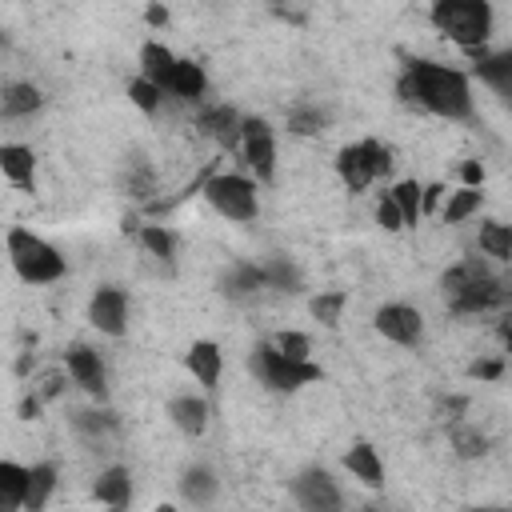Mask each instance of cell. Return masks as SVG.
Listing matches in <instances>:
<instances>
[{
  "instance_id": "cell-1",
  "label": "cell",
  "mask_w": 512,
  "mask_h": 512,
  "mask_svg": "<svg viewBox=\"0 0 512 512\" xmlns=\"http://www.w3.org/2000/svg\"><path fill=\"white\" fill-rule=\"evenodd\" d=\"M396 92L404 108H424L440 120H468L476 112L468 72L436 64V60H408L404 76L396 80Z\"/></svg>"
},
{
  "instance_id": "cell-2",
  "label": "cell",
  "mask_w": 512,
  "mask_h": 512,
  "mask_svg": "<svg viewBox=\"0 0 512 512\" xmlns=\"http://www.w3.org/2000/svg\"><path fill=\"white\" fill-rule=\"evenodd\" d=\"M440 284H444L448 308H452V312H460V316L492 312V308H500V304L508 300L504 284L488 272V264H484L480 256H468V260L452 264V268L440 276Z\"/></svg>"
},
{
  "instance_id": "cell-3",
  "label": "cell",
  "mask_w": 512,
  "mask_h": 512,
  "mask_svg": "<svg viewBox=\"0 0 512 512\" xmlns=\"http://www.w3.org/2000/svg\"><path fill=\"white\" fill-rule=\"evenodd\" d=\"M492 4L488 0H436L428 8V20L436 24V32H444L452 44H460L468 56H484L488 52V36H492Z\"/></svg>"
},
{
  "instance_id": "cell-4",
  "label": "cell",
  "mask_w": 512,
  "mask_h": 512,
  "mask_svg": "<svg viewBox=\"0 0 512 512\" xmlns=\"http://www.w3.org/2000/svg\"><path fill=\"white\" fill-rule=\"evenodd\" d=\"M4 252L24 284H56L68 272V260L60 256V248L48 244L44 236H36L32 228H12L4 236Z\"/></svg>"
},
{
  "instance_id": "cell-5",
  "label": "cell",
  "mask_w": 512,
  "mask_h": 512,
  "mask_svg": "<svg viewBox=\"0 0 512 512\" xmlns=\"http://www.w3.org/2000/svg\"><path fill=\"white\" fill-rule=\"evenodd\" d=\"M248 372L264 384V388H272V392H300L304 384H320L324 380V368L320 364H292V360H284L276 348H272V340H260L252 352H248Z\"/></svg>"
},
{
  "instance_id": "cell-6",
  "label": "cell",
  "mask_w": 512,
  "mask_h": 512,
  "mask_svg": "<svg viewBox=\"0 0 512 512\" xmlns=\"http://www.w3.org/2000/svg\"><path fill=\"white\" fill-rule=\"evenodd\" d=\"M204 200H208L224 220H236V224H248V220H256V212H260L256 180H248V176H240V172H212L208 184H204Z\"/></svg>"
},
{
  "instance_id": "cell-7",
  "label": "cell",
  "mask_w": 512,
  "mask_h": 512,
  "mask_svg": "<svg viewBox=\"0 0 512 512\" xmlns=\"http://www.w3.org/2000/svg\"><path fill=\"white\" fill-rule=\"evenodd\" d=\"M240 156L260 184L276 180V136L264 116H240Z\"/></svg>"
},
{
  "instance_id": "cell-8",
  "label": "cell",
  "mask_w": 512,
  "mask_h": 512,
  "mask_svg": "<svg viewBox=\"0 0 512 512\" xmlns=\"http://www.w3.org/2000/svg\"><path fill=\"white\" fill-rule=\"evenodd\" d=\"M292 496L304 512H344V496L340 484L324 472V468H304L292 480Z\"/></svg>"
},
{
  "instance_id": "cell-9",
  "label": "cell",
  "mask_w": 512,
  "mask_h": 512,
  "mask_svg": "<svg viewBox=\"0 0 512 512\" xmlns=\"http://www.w3.org/2000/svg\"><path fill=\"white\" fill-rule=\"evenodd\" d=\"M372 328H376L384 340L400 344V348H416V344L424 340V316H420L412 304H384V308H376Z\"/></svg>"
},
{
  "instance_id": "cell-10",
  "label": "cell",
  "mask_w": 512,
  "mask_h": 512,
  "mask_svg": "<svg viewBox=\"0 0 512 512\" xmlns=\"http://www.w3.org/2000/svg\"><path fill=\"white\" fill-rule=\"evenodd\" d=\"M88 320H92L96 332H104V336H112V340L124 336V332H128V292L116 288V284L96 288L92 300H88Z\"/></svg>"
},
{
  "instance_id": "cell-11",
  "label": "cell",
  "mask_w": 512,
  "mask_h": 512,
  "mask_svg": "<svg viewBox=\"0 0 512 512\" xmlns=\"http://www.w3.org/2000/svg\"><path fill=\"white\" fill-rule=\"evenodd\" d=\"M64 364H68V376H72L88 396H96V400L108 396V372H104V360H100L96 348H88V344H68Z\"/></svg>"
},
{
  "instance_id": "cell-12",
  "label": "cell",
  "mask_w": 512,
  "mask_h": 512,
  "mask_svg": "<svg viewBox=\"0 0 512 512\" xmlns=\"http://www.w3.org/2000/svg\"><path fill=\"white\" fill-rule=\"evenodd\" d=\"M336 176L344 180V188H348L352 196H360V192L376 180V172H372V140L344 144V148L336 152Z\"/></svg>"
},
{
  "instance_id": "cell-13",
  "label": "cell",
  "mask_w": 512,
  "mask_h": 512,
  "mask_svg": "<svg viewBox=\"0 0 512 512\" xmlns=\"http://www.w3.org/2000/svg\"><path fill=\"white\" fill-rule=\"evenodd\" d=\"M184 368L196 376V384L204 392H216L220 388V376H224V352L216 340H192L188 352H184Z\"/></svg>"
},
{
  "instance_id": "cell-14",
  "label": "cell",
  "mask_w": 512,
  "mask_h": 512,
  "mask_svg": "<svg viewBox=\"0 0 512 512\" xmlns=\"http://www.w3.org/2000/svg\"><path fill=\"white\" fill-rule=\"evenodd\" d=\"M208 416H212V408H208V400H204V396L184 392V396H172V400H168V420H172L184 436H204Z\"/></svg>"
},
{
  "instance_id": "cell-15",
  "label": "cell",
  "mask_w": 512,
  "mask_h": 512,
  "mask_svg": "<svg viewBox=\"0 0 512 512\" xmlns=\"http://www.w3.org/2000/svg\"><path fill=\"white\" fill-rule=\"evenodd\" d=\"M0 172L8 184L32 192L36 188V152L28 144H0Z\"/></svg>"
},
{
  "instance_id": "cell-16",
  "label": "cell",
  "mask_w": 512,
  "mask_h": 512,
  "mask_svg": "<svg viewBox=\"0 0 512 512\" xmlns=\"http://www.w3.org/2000/svg\"><path fill=\"white\" fill-rule=\"evenodd\" d=\"M172 72H176V56H172V48L160 44V40H144V44H140V76H144L148 84H156L160 92H168Z\"/></svg>"
},
{
  "instance_id": "cell-17",
  "label": "cell",
  "mask_w": 512,
  "mask_h": 512,
  "mask_svg": "<svg viewBox=\"0 0 512 512\" xmlns=\"http://www.w3.org/2000/svg\"><path fill=\"white\" fill-rule=\"evenodd\" d=\"M196 128H200V136H212V140L224 144V148L240 144V116H236V108H228V104L204 108V112L196 116Z\"/></svg>"
},
{
  "instance_id": "cell-18",
  "label": "cell",
  "mask_w": 512,
  "mask_h": 512,
  "mask_svg": "<svg viewBox=\"0 0 512 512\" xmlns=\"http://www.w3.org/2000/svg\"><path fill=\"white\" fill-rule=\"evenodd\" d=\"M92 500H100L104 508H128L132 504V472L124 464L104 468L92 484Z\"/></svg>"
},
{
  "instance_id": "cell-19",
  "label": "cell",
  "mask_w": 512,
  "mask_h": 512,
  "mask_svg": "<svg viewBox=\"0 0 512 512\" xmlns=\"http://www.w3.org/2000/svg\"><path fill=\"white\" fill-rule=\"evenodd\" d=\"M344 468H348L364 488H384V460H380V452H376L368 440H356V444L344 452Z\"/></svg>"
},
{
  "instance_id": "cell-20",
  "label": "cell",
  "mask_w": 512,
  "mask_h": 512,
  "mask_svg": "<svg viewBox=\"0 0 512 512\" xmlns=\"http://www.w3.org/2000/svg\"><path fill=\"white\" fill-rule=\"evenodd\" d=\"M56 480H60V472H56L52 460L32 464L28 468V484H24V512H44L52 492H56Z\"/></svg>"
},
{
  "instance_id": "cell-21",
  "label": "cell",
  "mask_w": 512,
  "mask_h": 512,
  "mask_svg": "<svg viewBox=\"0 0 512 512\" xmlns=\"http://www.w3.org/2000/svg\"><path fill=\"white\" fill-rule=\"evenodd\" d=\"M44 108V92L28 80H16V84H4L0 88V116H32Z\"/></svg>"
},
{
  "instance_id": "cell-22",
  "label": "cell",
  "mask_w": 512,
  "mask_h": 512,
  "mask_svg": "<svg viewBox=\"0 0 512 512\" xmlns=\"http://www.w3.org/2000/svg\"><path fill=\"white\" fill-rule=\"evenodd\" d=\"M216 492H220V480H216V472H212V468H204V464L184 468V476H180V496H184L188 504L208 508V504L216 500Z\"/></svg>"
},
{
  "instance_id": "cell-23",
  "label": "cell",
  "mask_w": 512,
  "mask_h": 512,
  "mask_svg": "<svg viewBox=\"0 0 512 512\" xmlns=\"http://www.w3.org/2000/svg\"><path fill=\"white\" fill-rule=\"evenodd\" d=\"M168 92L180 96V100H188V104H196V100L208 92V72H204V64H196V60H180V56H176V72H172Z\"/></svg>"
},
{
  "instance_id": "cell-24",
  "label": "cell",
  "mask_w": 512,
  "mask_h": 512,
  "mask_svg": "<svg viewBox=\"0 0 512 512\" xmlns=\"http://www.w3.org/2000/svg\"><path fill=\"white\" fill-rule=\"evenodd\" d=\"M24 484H28V468L16 460H0V512L24 508Z\"/></svg>"
},
{
  "instance_id": "cell-25",
  "label": "cell",
  "mask_w": 512,
  "mask_h": 512,
  "mask_svg": "<svg viewBox=\"0 0 512 512\" xmlns=\"http://www.w3.org/2000/svg\"><path fill=\"white\" fill-rule=\"evenodd\" d=\"M476 76L484 80V84H492L500 96H508L512 92V52H484V56H476Z\"/></svg>"
},
{
  "instance_id": "cell-26",
  "label": "cell",
  "mask_w": 512,
  "mask_h": 512,
  "mask_svg": "<svg viewBox=\"0 0 512 512\" xmlns=\"http://www.w3.org/2000/svg\"><path fill=\"white\" fill-rule=\"evenodd\" d=\"M480 204H484V188H456L444 196L440 216H444V224H464L480 212Z\"/></svg>"
},
{
  "instance_id": "cell-27",
  "label": "cell",
  "mask_w": 512,
  "mask_h": 512,
  "mask_svg": "<svg viewBox=\"0 0 512 512\" xmlns=\"http://www.w3.org/2000/svg\"><path fill=\"white\" fill-rule=\"evenodd\" d=\"M480 252L492 256L496 264H508L512 260V228L500 220H484L480 224Z\"/></svg>"
},
{
  "instance_id": "cell-28",
  "label": "cell",
  "mask_w": 512,
  "mask_h": 512,
  "mask_svg": "<svg viewBox=\"0 0 512 512\" xmlns=\"http://www.w3.org/2000/svg\"><path fill=\"white\" fill-rule=\"evenodd\" d=\"M220 288H224L228 296H252V292L264 288V268H260V264H232V268L224 272Z\"/></svg>"
},
{
  "instance_id": "cell-29",
  "label": "cell",
  "mask_w": 512,
  "mask_h": 512,
  "mask_svg": "<svg viewBox=\"0 0 512 512\" xmlns=\"http://www.w3.org/2000/svg\"><path fill=\"white\" fill-rule=\"evenodd\" d=\"M420 180H400V184H392V204L400 208V220H404V228H416L420 220H424V212H420Z\"/></svg>"
},
{
  "instance_id": "cell-30",
  "label": "cell",
  "mask_w": 512,
  "mask_h": 512,
  "mask_svg": "<svg viewBox=\"0 0 512 512\" xmlns=\"http://www.w3.org/2000/svg\"><path fill=\"white\" fill-rule=\"evenodd\" d=\"M284 124H288L292 136H320L324 124H328V116L316 104H296V108H288V120Z\"/></svg>"
},
{
  "instance_id": "cell-31",
  "label": "cell",
  "mask_w": 512,
  "mask_h": 512,
  "mask_svg": "<svg viewBox=\"0 0 512 512\" xmlns=\"http://www.w3.org/2000/svg\"><path fill=\"white\" fill-rule=\"evenodd\" d=\"M260 268H264V288H276V292H300V272H296L292 260L272 256V260H264Z\"/></svg>"
},
{
  "instance_id": "cell-32",
  "label": "cell",
  "mask_w": 512,
  "mask_h": 512,
  "mask_svg": "<svg viewBox=\"0 0 512 512\" xmlns=\"http://www.w3.org/2000/svg\"><path fill=\"white\" fill-rule=\"evenodd\" d=\"M344 304H348V292H344V288H332V292L312 296V300H308V312H312V316H316L324 328H336V324H340Z\"/></svg>"
},
{
  "instance_id": "cell-33",
  "label": "cell",
  "mask_w": 512,
  "mask_h": 512,
  "mask_svg": "<svg viewBox=\"0 0 512 512\" xmlns=\"http://www.w3.org/2000/svg\"><path fill=\"white\" fill-rule=\"evenodd\" d=\"M140 248L148 252V256H156V260H172L176 256V236L164 228V224H144L140 228Z\"/></svg>"
},
{
  "instance_id": "cell-34",
  "label": "cell",
  "mask_w": 512,
  "mask_h": 512,
  "mask_svg": "<svg viewBox=\"0 0 512 512\" xmlns=\"http://www.w3.org/2000/svg\"><path fill=\"white\" fill-rule=\"evenodd\" d=\"M272 348H276L284 360H292V364H308V360H312V340H308V332H296V328L276 332Z\"/></svg>"
},
{
  "instance_id": "cell-35",
  "label": "cell",
  "mask_w": 512,
  "mask_h": 512,
  "mask_svg": "<svg viewBox=\"0 0 512 512\" xmlns=\"http://www.w3.org/2000/svg\"><path fill=\"white\" fill-rule=\"evenodd\" d=\"M116 424H120L116 412H104V408H100V412H96V408H84V412L72 416V428H76L80 436H88V440H100L104 432H116Z\"/></svg>"
},
{
  "instance_id": "cell-36",
  "label": "cell",
  "mask_w": 512,
  "mask_h": 512,
  "mask_svg": "<svg viewBox=\"0 0 512 512\" xmlns=\"http://www.w3.org/2000/svg\"><path fill=\"white\" fill-rule=\"evenodd\" d=\"M452 448H456L460 460H480V456H488V436L480 428L452 424Z\"/></svg>"
},
{
  "instance_id": "cell-37",
  "label": "cell",
  "mask_w": 512,
  "mask_h": 512,
  "mask_svg": "<svg viewBox=\"0 0 512 512\" xmlns=\"http://www.w3.org/2000/svg\"><path fill=\"white\" fill-rule=\"evenodd\" d=\"M128 100L144 112V116H156L160 112V100H164V92L156 88V84H148L144 76H136V80H128Z\"/></svg>"
},
{
  "instance_id": "cell-38",
  "label": "cell",
  "mask_w": 512,
  "mask_h": 512,
  "mask_svg": "<svg viewBox=\"0 0 512 512\" xmlns=\"http://www.w3.org/2000/svg\"><path fill=\"white\" fill-rule=\"evenodd\" d=\"M376 224H380L384 232H400V228H404V220H400V208L392 204V196H388V192L376 200Z\"/></svg>"
},
{
  "instance_id": "cell-39",
  "label": "cell",
  "mask_w": 512,
  "mask_h": 512,
  "mask_svg": "<svg viewBox=\"0 0 512 512\" xmlns=\"http://www.w3.org/2000/svg\"><path fill=\"white\" fill-rule=\"evenodd\" d=\"M468 376H472V380H500V376H504V360H500V356L476 360V364H468Z\"/></svg>"
},
{
  "instance_id": "cell-40",
  "label": "cell",
  "mask_w": 512,
  "mask_h": 512,
  "mask_svg": "<svg viewBox=\"0 0 512 512\" xmlns=\"http://www.w3.org/2000/svg\"><path fill=\"white\" fill-rule=\"evenodd\" d=\"M392 164H396V160H392V148H388V144H380V140H372V172H376V180H380V176H388V172H392Z\"/></svg>"
},
{
  "instance_id": "cell-41",
  "label": "cell",
  "mask_w": 512,
  "mask_h": 512,
  "mask_svg": "<svg viewBox=\"0 0 512 512\" xmlns=\"http://www.w3.org/2000/svg\"><path fill=\"white\" fill-rule=\"evenodd\" d=\"M464 408H468V400H464V396H444V400L436 404V416H440L444 424H456Z\"/></svg>"
},
{
  "instance_id": "cell-42",
  "label": "cell",
  "mask_w": 512,
  "mask_h": 512,
  "mask_svg": "<svg viewBox=\"0 0 512 512\" xmlns=\"http://www.w3.org/2000/svg\"><path fill=\"white\" fill-rule=\"evenodd\" d=\"M444 196H448L444 184H424V188H420V212H424V216L436 212V208L444 204Z\"/></svg>"
},
{
  "instance_id": "cell-43",
  "label": "cell",
  "mask_w": 512,
  "mask_h": 512,
  "mask_svg": "<svg viewBox=\"0 0 512 512\" xmlns=\"http://www.w3.org/2000/svg\"><path fill=\"white\" fill-rule=\"evenodd\" d=\"M460 180H464V188H484V164L480 160H464L460 164Z\"/></svg>"
},
{
  "instance_id": "cell-44",
  "label": "cell",
  "mask_w": 512,
  "mask_h": 512,
  "mask_svg": "<svg viewBox=\"0 0 512 512\" xmlns=\"http://www.w3.org/2000/svg\"><path fill=\"white\" fill-rule=\"evenodd\" d=\"M40 408H44L40 396H24L20 408H16V416H20V420H40Z\"/></svg>"
},
{
  "instance_id": "cell-45",
  "label": "cell",
  "mask_w": 512,
  "mask_h": 512,
  "mask_svg": "<svg viewBox=\"0 0 512 512\" xmlns=\"http://www.w3.org/2000/svg\"><path fill=\"white\" fill-rule=\"evenodd\" d=\"M144 20H148L152 28H164V24H168V8H164V4H148V8H144Z\"/></svg>"
},
{
  "instance_id": "cell-46",
  "label": "cell",
  "mask_w": 512,
  "mask_h": 512,
  "mask_svg": "<svg viewBox=\"0 0 512 512\" xmlns=\"http://www.w3.org/2000/svg\"><path fill=\"white\" fill-rule=\"evenodd\" d=\"M152 512H180V508H176V504H156Z\"/></svg>"
},
{
  "instance_id": "cell-47",
  "label": "cell",
  "mask_w": 512,
  "mask_h": 512,
  "mask_svg": "<svg viewBox=\"0 0 512 512\" xmlns=\"http://www.w3.org/2000/svg\"><path fill=\"white\" fill-rule=\"evenodd\" d=\"M468 512H504V508H468Z\"/></svg>"
},
{
  "instance_id": "cell-48",
  "label": "cell",
  "mask_w": 512,
  "mask_h": 512,
  "mask_svg": "<svg viewBox=\"0 0 512 512\" xmlns=\"http://www.w3.org/2000/svg\"><path fill=\"white\" fill-rule=\"evenodd\" d=\"M364 512H384V508H364Z\"/></svg>"
},
{
  "instance_id": "cell-49",
  "label": "cell",
  "mask_w": 512,
  "mask_h": 512,
  "mask_svg": "<svg viewBox=\"0 0 512 512\" xmlns=\"http://www.w3.org/2000/svg\"><path fill=\"white\" fill-rule=\"evenodd\" d=\"M108 512H124V508H108Z\"/></svg>"
}]
</instances>
